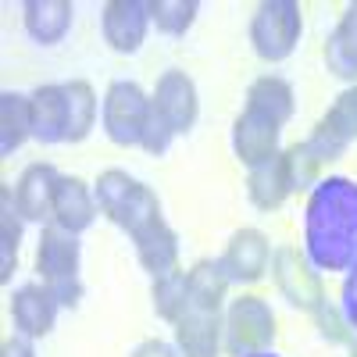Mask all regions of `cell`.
Here are the masks:
<instances>
[{"mask_svg": "<svg viewBox=\"0 0 357 357\" xmlns=\"http://www.w3.org/2000/svg\"><path fill=\"white\" fill-rule=\"evenodd\" d=\"M186 296H190V272H183V268L154 279V311L165 321L172 325L178 321V314L186 311Z\"/></svg>", "mask_w": 357, "mask_h": 357, "instance_id": "d4e9b609", "label": "cell"}, {"mask_svg": "<svg viewBox=\"0 0 357 357\" xmlns=\"http://www.w3.org/2000/svg\"><path fill=\"white\" fill-rule=\"evenodd\" d=\"M57 175L50 165H29L15 186V207L25 222H43L54 215V190H57Z\"/></svg>", "mask_w": 357, "mask_h": 357, "instance_id": "5bb4252c", "label": "cell"}, {"mask_svg": "<svg viewBox=\"0 0 357 357\" xmlns=\"http://www.w3.org/2000/svg\"><path fill=\"white\" fill-rule=\"evenodd\" d=\"M268 261H272V243L261 229H240L222 254V268L229 282H257L264 275Z\"/></svg>", "mask_w": 357, "mask_h": 357, "instance_id": "8fae6325", "label": "cell"}, {"mask_svg": "<svg viewBox=\"0 0 357 357\" xmlns=\"http://www.w3.org/2000/svg\"><path fill=\"white\" fill-rule=\"evenodd\" d=\"M321 168L325 165L311 154L307 143H293L289 151H286V172H289V186L293 190H314L321 183V178H318Z\"/></svg>", "mask_w": 357, "mask_h": 357, "instance_id": "4316f807", "label": "cell"}, {"mask_svg": "<svg viewBox=\"0 0 357 357\" xmlns=\"http://www.w3.org/2000/svg\"><path fill=\"white\" fill-rule=\"evenodd\" d=\"M247 193H250V200L261 207V211H275V207H282V200L293 193L289 172H286V154H275L272 161L250 168Z\"/></svg>", "mask_w": 357, "mask_h": 357, "instance_id": "e0dca14e", "label": "cell"}, {"mask_svg": "<svg viewBox=\"0 0 357 357\" xmlns=\"http://www.w3.org/2000/svg\"><path fill=\"white\" fill-rule=\"evenodd\" d=\"M4 357H36V354H33V347H29L25 340L11 336V340H4Z\"/></svg>", "mask_w": 357, "mask_h": 357, "instance_id": "d6a6232c", "label": "cell"}, {"mask_svg": "<svg viewBox=\"0 0 357 357\" xmlns=\"http://www.w3.org/2000/svg\"><path fill=\"white\" fill-rule=\"evenodd\" d=\"M325 68L336 79H357V4L347 8L336 33L325 43Z\"/></svg>", "mask_w": 357, "mask_h": 357, "instance_id": "d6986e66", "label": "cell"}, {"mask_svg": "<svg viewBox=\"0 0 357 357\" xmlns=\"http://www.w3.org/2000/svg\"><path fill=\"white\" fill-rule=\"evenodd\" d=\"M132 357H178V354L168 343H161V340H146V343H139L132 350Z\"/></svg>", "mask_w": 357, "mask_h": 357, "instance_id": "1f68e13d", "label": "cell"}, {"mask_svg": "<svg viewBox=\"0 0 357 357\" xmlns=\"http://www.w3.org/2000/svg\"><path fill=\"white\" fill-rule=\"evenodd\" d=\"M33 136V107L22 93L0 97V154H11Z\"/></svg>", "mask_w": 357, "mask_h": 357, "instance_id": "7402d4cb", "label": "cell"}, {"mask_svg": "<svg viewBox=\"0 0 357 357\" xmlns=\"http://www.w3.org/2000/svg\"><path fill=\"white\" fill-rule=\"evenodd\" d=\"M350 357H357V347H354V354H350Z\"/></svg>", "mask_w": 357, "mask_h": 357, "instance_id": "e575fe53", "label": "cell"}, {"mask_svg": "<svg viewBox=\"0 0 357 357\" xmlns=\"http://www.w3.org/2000/svg\"><path fill=\"white\" fill-rule=\"evenodd\" d=\"M18 207L11 186L0 190V279H11L15 272V257H18V240H22V225H18Z\"/></svg>", "mask_w": 357, "mask_h": 357, "instance_id": "cb8c5ba5", "label": "cell"}, {"mask_svg": "<svg viewBox=\"0 0 357 357\" xmlns=\"http://www.w3.org/2000/svg\"><path fill=\"white\" fill-rule=\"evenodd\" d=\"M65 100H68V126H65V139L68 143H79L89 136L97 122V93L93 86L75 79V82H65Z\"/></svg>", "mask_w": 357, "mask_h": 357, "instance_id": "603a6c76", "label": "cell"}, {"mask_svg": "<svg viewBox=\"0 0 357 357\" xmlns=\"http://www.w3.org/2000/svg\"><path fill=\"white\" fill-rule=\"evenodd\" d=\"M304 250L321 272H347L357 264V183L329 175L311 190Z\"/></svg>", "mask_w": 357, "mask_h": 357, "instance_id": "6da1fadb", "label": "cell"}, {"mask_svg": "<svg viewBox=\"0 0 357 357\" xmlns=\"http://www.w3.org/2000/svg\"><path fill=\"white\" fill-rule=\"evenodd\" d=\"M247 107L268 114V118H272V122H279V126H286L289 118H293V107H296V104H293V89H289L286 79L264 75V79H257V82L250 86Z\"/></svg>", "mask_w": 357, "mask_h": 357, "instance_id": "44dd1931", "label": "cell"}, {"mask_svg": "<svg viewBox=\"0 0 357 357\" xmlns=\"http://www.w3.org/2000/svg\"><path fill=\"white\" fill-rule=\"evenodd\" d=\"M279 132H282L279 122H272L268 114L247 107L232 126V151L247 168H257V165L272 161L279 154Z\"/></svg>", "mask_w": 357, "mask_h": 357, "instance_id": "30bf717a", "label": "cell"}, {"mask_svg": "<svg viewBox=\"0 0 357 357\" xmlns=\"http://www.w3.org/2000/svg\"><path fill=\"white\" fill-rule=\"evenodd\" d=\"M136 254H139V264L154 279L158 275H168V272H175V268H178V236L161 222L154 229H146L143 236H136Z\"/></svg>", "mask_w": 357, "mask_h": 357, "instance_id": "ffe728a7", "label": "cell"}, {"mask_svg": "<svg viewBox=\"0 0 357 357\" xmlns=\"http://www.w3.org/2000/svg\"><path fill=\"white\" fill-rule=\"evenodd\" d=\"M175 343L183 357H218L222 350V307L186 296V311L175 321Z\"/></svg>", "mask_w": 357, "mask_h": 357, "instance_id": "ba28073f", "label": "cell"}, {"mask_svg": "<svg viewBox=\"0 0 357 357\" xmlns=\"http://www.w3.org/2000/svg\"><path fill=\"white\" fill-rule=\"evenodd\" d=\"M325 126H329L347 146L357 139V82L350 89H343V93L336 97V104L329 107V114L321 118Z\"/></svg>", "mask_w": 357, "mask_h": 357, "instance_id": "83f0119b", "label": "cell"}, {"mask_svg": "<svg viewBox=\"0 0 357 357\" xmlns=\"http://www.w3.org/2000/svg\"><path fill=\"white\" fill-rule=\"evenodd\" d=\"M272 272L279 282V293L293 307L301 311H314L325 304V286L321 275L314 272V264L307 261V254H301L296 247H279L272 257Z\"/></svg>", "mask_w": 357, "mask_h": 357, "instance_id": "52a82bcc", "label": "cell"}, {"mask_svg": "<svg viewBox=\"0 0 357 357\" xmlns=\"http://www.w3.org/2000/svg\"><path fill=\"white\" fill-rule=\"evenodd\" d=\"M151 118V97L143 93L136 82H111L107 97H104V129L111 143L118 146H139L143 129Z\"/></svg>", "mask_w": 357, "mask_h": 357, "instance_id": "8992f818", "label": "cell"}, {"mask_svg": "<svg viewBox=\"0 0 357 357\" xmlns=\"http://www.w3.org/2000/svg\"><path fill=\"white\" fill-rule=\"evenodd\" d=\"M151 107L161 122L172 129V136L178 132H190L193 122H197V111H200V100H197V86L186 72H165L154 86V97H151Z\"/></svg>", "mask_w": 357, "mask_h": 357, "instance_id": "9c48e42d", "label": "cell"}, {"mask_svg": "<svg viewBox=\"0 0 357 357\" xmlns=\"http://www.w3.org/2000/svg\"><path fill=\"white\" fill-rule=\"evenodd\" d=\"M97 207L114 222V225H122L132 240L136 236H143L146 229H154L161 225V200L151 186H143L139 178H132L129 172L122 168H107L100 172L97 178Z\"/></svg>", "mask_w": 357, "mask_h": 357, "instance_id": "7a4b0ae2", "label": "cell"}, {"mask_svg": "<svg viewBox=\"0 0 357 357\" xmlns=\"http://www.w3.org/2000/svg\"><path fill=\"white\" fill-rule=\"evenodd\" d=\"M33 136L40 143H61L65 126H68V100H65V86H40L33 97Z\"/></svg>", "mask_w": 357, "mask_h": 357, "instance_id": "2e32d148", "label": "cell"}, {"mask_svg": "<svg viewBox=\"0 0 357 357\" xmlns=\"http://www.w3.org/2000/svg\"><path fill=\"white\" fill-rule=\"evenodd\" d=\"M222 333H225V350L232 357H254V354H264L275 340V314L268 307L264 296H254V293H243L236 296L225 311V321H222Z\"/></svg>", "mask_w": 357, "mask_h": 357, "instance_id": "277c9868", "label": "cell"}, {"mask_svg": "<svg viewBox=\"0 0 357 357\" xmlns=\"http://www.w3.org/2000/svg\"><path fill=\"white\" fill-rule=\"evenodd\" d=\"M146 22H151V8L139 0H107L104 4V40L118 54H132L146 40Z\"/></svg>", "mask_w": 357, "mask_h": 357, "instance_id": "4fadbf2b", "label": "cell"}, {"mask_svg": "<svg viewBox=\"0 0 357 357\" xmlns=\"http://www.w3.org/2000/svg\"><path fill=\"white\" fill-rule=\"evenodd\" d=\"M11 318L22 336H47L57 318V301L43 286H22L11 296Z\"/></svg>", "mask_w": 357, "mask_h": 357, "instance_id": "9a60e30c", "label": "cell"}, {"mask_svg": "<svg viewBox=\"0 0 357 357\" xmlns=\"http://www.w3.org/2000/svg\"><path fill=\"white\" fill-rule=\"evenodd\" d=\"M93 218H97V197L89 193V186L75 175H61L54 190V225L68 236H79L93 225Z\"/></svg>", "mask_w": 357, "mask_h": 357, "instance_id": "7c38bea8", "label": "cell"}, {"mask_svg": "<svg viewBox=\"0 0 357 357\" xmlns=\"http://www.w3.org/2000/svg\"><path fill=\"white\" fill-rule=\"evenodd\" d=\"M151 8V22L168 36H183L197 18V0H154Z\"/></svg>", "mask_w": 357, "mask_h": 357, "instance_id": "484cf974", "label": "cell"}, {"mask_svg": "<svg viewBox=\"0 0 357 357\" xmlns=\"http://www.w3.org/2000/svg\"><path fill=\"white\" fill-rule=\"evenodd\" d=\"M175 136H172V129L161 122V118L154 114V107H151V118H146V129H143V151H151V154H165L168 151V143H172Z\"/></svg>", "mask_w": 357, "mask_h": 357, "instance_id": "f546056e", "label": "cell"}, {"mask_svg": "<svg viewBox=\"0 0 357 357\" xmlns=\"http://www.w3.org/2000/svg\"><path fill=\"white\" fill-rule=\"evenodd\" d=\"M22 11H25L29 36L40 40V43L65 40L68 25H72V4L68 0H29Z\"/></svg>", "mask_w": 357, "mask_h": 357, "instance_id": "ac0fdd59", "label": "cell"}, {"mask_svg": "<svg viewBox=\"0 0 357 357\" xmlns=\"http://www.w3.org/2000/svg\"><path fill=\"white\" fill-rule=\"evenodd\" d=\"M343 318L350 321V329H357V264L350 268V275L343 282Z\"/></svg>", "mask_w": 357, "mask_h": 357, "instance_id": "4dcf8cb0", "label": "cell"}, {"mask_svg": "<svg viewBox=\"0 0 357 357\" xmlns=\"http://www.w3.org/2000/svg\"><path fill=\"white\" fill-rule=\"evenodd\" d=\"M301 40V4L293 0H268L250 22V43L264 61H286Z\"/></svg>", "mask_w": 357, "mask_h": 357, "instance_id": "5b68a950", "label": "cell"}, {"mask_svg": "<svg viewBox=\"0 0 357 357\" xmlns=\"http://www.w3.org/2000/svg\"><path fill=\"white\" fill-rule=\"evenodd\" d=\"M254 357H275V354H268V350H264V354H254Z\"/></svg>", "mask_w": 357, "mask_h": 357, "instance_id": "836d02e7", "label": "cell"}, {"mask_svg": "<svg viewBox=\"0 0 357 357\" xmlns=\"http://www.w3.org/2000/svg\"><path fill=\"white\" fill-rule=\"evenodd\" d=\"M36 272L43 279V289L57 301V307H75L79 296H82L79 243H75V236L61 232L57 225L43 229L40 250H36Z\"/></svg>", "mask_w": 357, "mask_h": 357, "instance_id": "3957f363", "label": "cell"}, {"mask_svg": "<svg viewBox=\"0 0 357 357\" xmlns=\"http://www.w3.org/2000/svg\"><path fill=\"white\" fill-rule=\"evenodd\" d=\"M311 314H314V321H318V329H321L325 340H333V343H350V329H347L350 321H347L336 307H329V301H325L321 307H314Z\"/></svg>", "mask_w": 357, "mask_h": 357, "instance_id": "f1b7e54d", "label": "cell"}]
</instances>
